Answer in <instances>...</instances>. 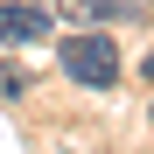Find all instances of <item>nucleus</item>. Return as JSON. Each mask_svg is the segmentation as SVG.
<instances>
[{"label":"nucleus","mask_w":154,"mask_h":154,"mask_svg":"<svg viewBox=\"0 0 154 154\" xmlns=\"http://www.w3.org/2000/svg\"><path fill=\"white\" fill-rule=\"evenodd\" d=\"M56 56H63V77H77V84H91V91H112L119 84V49L105 35H70Z\"/></svg>","instance_id":"obj_1"},{"label":"nucleus","mask_w":154,"mask_h":154,"mask_svg":"<svg viewBox=\"0 0 154 154\" xmlns=\"http://www.w3.org/2000/svg\"><path fill=\"white\" fill-rule=\"evenodd\" d=\"M63 7H70L77 21H119V14H140L133 0H63Z\"/></svg>","instance_id":"obj_3"},{"label":"nucleus","mask_w":154,"mask_h":154,"mask_svg":"<svg viewBox=\"0 0 154 154\" xmlns=\"http://www.w3.org/2000/svg\"><path fill=\"white\" fill-rule=\"evenodd\" d=\"M56 28L49 7H28V0H0V42H42Z\"/></svg>","instance_id":"obj_2"},{"label":"nucleus","mask_w":154,"mask_h":154,"mask_svg":"<svg viewBox=\"0 0 154 154\" xmlns=\"http://www.w3.org/2000/svg\"><path fill=\"white\" fill-rule=\"evenodd\" d=\"M140 77H154V49H147V63H140Z\"/></svg>","instance_id":"obj_4"}]
</instances>
